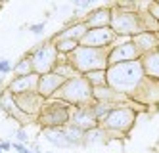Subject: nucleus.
I'll return each mask as SVG.
<instances>
[{"label": "nucleus", "instance_id": "9b49d317", "mask_svg": "<svg viewBox=\"0 0 159 153\" xmlns=\"http://www.w3.org/2000/svg\"><path fill=\"white\" fill-rule=\"evenodd\" d=\"M16 101H17L19 111L25 113L27 117H31V119H37L42 111V107H44V103H46V100H42L37 92L19 94V96H16Z\"/></svg>", "mask_w": 159, "mask_h": 153}, {"label": "nucleus", "instance_id": "412c9836", "mask_svg": "<svg viewBox=\"0 0 159 153\" xmlns=\"http://www.w3.org/2000/svg\"><path fill=\"white\" fill-rule=\"evenodd\" d=\"M12 73H14V77H27V75H33V73H35V71H33V63H31L29 54L23 56L21 60H17V63H14Z\"/></svg>", "mask_w": 159, "mask_h": 153}, {"label": "nucleus", "instance_id": "c9c22d12", "mask_svg": "<svg viewBox=\"0 0 159 153\" xmlns=\"http://www.w3.org/2000/svg\"><path fill=\"white\" fill-rule=\"evenodd\" d=\"M0 153H2V149H0Z\"/></svg>", "mask_w": 159, "mask_h": 153}, {"label": "nucleus", "instance_id": "4468645a", "mask_svg": "<svg viewBox=\"0 0 159 153\" xmlns=\"http://www.w3.org/2000/svg\"><path fill=\"white\" fill-rule=\"evenodd\" d=\"M39 75L33 73L27 77H14L10 80V84L6 90H10L14 96H19V94H29V92H39Z\"/></svg>", "mask_w": 159, "mask_h": 153}, {"label": "nucleus", "instance_id": "f3484780", "mask_svg": "<svg viewBox=\"0 0 159 153\" xmlns=\"http://www.w3.org/2000/svg\"><path fill=\"white\" fill-rule=\"evenodd\" d=\"M130 40L134 42V46L138 48V52H140L142 56L152 54V52L159 50V34H157V33H148V31H142V33L136 34V37H132Z\"/></svg>", "mask_w": 159, "mask_h": 153}, {"label": "nucleus", "instance_id": "9d476101", "mask_svg": "<svg viewBox=\"0 0 159 153\" xmlns=\"http://www.w3.org/2000/svg\"><path fill=\"white\" fill-rule=\"evenodd\" d=\"M69 124L75 126V128H79V130H83L86 134L90 130H94V128H98L100 121L96 119L92 105H84V107H77L75 111H71Z\"/></svg>", "mask_w": 159, "mask_h": 153}, {"label": "nucleus", "instance_id": "c756f323", "mask_svg": "<svg viewBox=\"0 0 159 153\" xmlns=\"http://www.w3.org/2000/svg\"><path fill=\"white\" fill-rule=\"evenodd\" d=\"M148 14L159 21V2H150L148 4Z\"/></svg>", "mask_w": 159, "mask_h": 153}, {"label": "nucleus", "instance_id": "f03ea898", "mask_svg": "<svg viewBox=\"0 0 159 153\" xmlns=\"http://www.w3.org/2000/svg\"><path fill=\"white\" fill-rule=\"evenodd\" d=\"M109 48H86V46H79V48L67 56V61H69L75 71L79 75H86L90 71H107L109 61Z\"/></svg>", "mask_w": 159, "mask_h": 153}, {"label": "nucleus", "instance_id": "6ab92c4d", "mask_svg": "<svg viewBox=\"0 0 159 153\" xmlns=\"http://www.w3.org/2000/svg\"><path fill=\"white\" fill-rule=\"evenodd\" d=\"M140 63H142V69H144L146 79L159 82V50L142 56L140 57Z\"/></svg>", "mask_w": 159, "mask_h": 153}, {"label": "nucleus", "instance_id": "423d86ee", "mask_svg": "<svg viewBox=\"0 0 159 153\" xmlns=\"http://www.w3.org/2000/svg\"><path fill=\"white\" fill-rule=\"evenodd\" d=\"M69 119H71L69 105L52 100L50 103H44L40 115L37 117V123H40V126L44 128V130H50V128H63V126H67L69 124Z\"/></svg>", "mask_w": 159, "mask_h": 153}, {"label": "nucleus", "instance_id": "dca6fc26", "mask_svg": "<svg viewBox=\"0 0 159 153\" xmlns=\"http://www.w3.org/2000/svg\"><path fill=\"white\" fill-rule=\"evenodd\" d=\"M111 14L113 10L111 6H102V8H94L90 14L83 19L86 23L88 29H102V27H111Z\"/></svg>", "mask_w": 159, "mask_h": 153}, {"label": "nucleus", "instance_id": "7ed1b4c3", "mask_svg": "<svg viewBox=\"0 0 159 153\" xmlns=\"http://www.w3.org/2000/svg\"><path fill=\"white\" fill-rule=\"evenodd\" d=\"M56 101H61L65 105H75V107H84V105L94 103V88L88 84V80L81 75L71 80H65V84L54 94Z\"/></svg>", "mask_w": 159, "mask_h": 153}, {"label": "nucleus", "instance_id": "2f4dec72", "mask_svg": "<svg viewBox=\"0 0 159 153\" xmlns=\"http://www.w3.org/2000/svg\"><path fill=\"white\" fill-rule=\"evenodd\" d=\"M29 31H31L33 34H40V33H44V21H42V23H33V25H29Z\"/></svg>", "mask_w": 159, "mask_h": 153}, {"label": "nucleus", "instance_id": "b1692460", "mask_svg": "<svg viewBox=\"0 0 159 153\" xmlns=\"http://www.w3.org/2000/svg\"><path fill=\"white\" fill-rule=\"evenodd\" d=\"M54 46H56V50H58L60 56H65L67 57V56H71L81 44H79L77 40H56Z\"/></svg>", "mask_w": 159, "mask_h": 153}, {"label": "nucleus", "instance_id": "39448f33", "mask_svg": "<svg viewBox=\"0 0 159 153\" xmlns=\"http://www.w3.org/2000/svg\"><path fill=\"white\" fill-rule=\"evenodd\" d=\"M136 123V111L130 105H119L113 109L104 121L100 123V126L106 132H117V134H129L132 130V126Z\"/></svg>", "mask_w": 159, "mask_h": 153}, {"label": "nucleus", "instance_id": "f704fd0d", "mask_svg": "<svg viewBox=\"0 0 159 153\" xmlns=\"http://www.w3.org/2000/svg\"><path fill=\"white\" fill-rule=\"evenodd\" d=\"M44 153H50V151H44Z\"/></svg>", "mask_w": 159, "mask_h": 153}, {"label": "nucleus", "instance_id": "cd10ccee", "mask_svg": "<svg viewBox=\"0 0 159 153\" xmlns=\"http://www.w3.org/2000/svg\"><path fill=\"white\" fill-rule=\"evenodd\" d=\"M14 136L17 138V142H19V144H27V142H29V134H27V130H25L23 126H21V128H17Z\"/></svg>", "mask_w": 159, "mask_h": 153}, {"label": "nucleus", "instance_id": "72a5a7b5", "mask_svg": "<svg viewBox=\"0 0 159 153\" xmlns=\"http://www.w3.org/2000/svg\"><path fill=\"white\" fill-rule=\"evenodd\" d=\"M0 149H2V153L12 151V142H0Z\"/></svg>", "mask_w": 159, "mask_h": 153}, {"label": "nucleus", "instance_id": "4be33fe9", "mask_svg": "<svg viewBox=\"0 0 159 153\" xmlns=\"http://www.w3.org/2000/svg\"><path fill=\"white\" fill-rule=\"evenodd\" d=\"M54 73H58L60 77H63L65 80H71V79H75V77H81L77 71H75V67L67 61V57L63 61H58V65H56V69H54Z\"/></svg>", "mask_w": 159, "mask_h": 153}, {"label": "nucleus", "instance_id": "393cba45", "mask_svg": "<svg viewBox=\"0 0 159 153\" xmlns=\"http://www.w3.org/2000/svg\"><path fill=\"white\" fill-rule=\"evenodd\" d=\"M86 80H88V84L92 86V88H98V86H106L107 84V77H106V71H90L86 75H83Z\"/></svg>", "mask_w": 159, "mask_h": 153}, {"label": "nucleus", "instance_id": "f8f14e48", "mask_svg": "<svg viewBox=\"0 0 159 153\" xmlns=\"http://www.w3.org/2000/svg\"><path fill=\"white\" fill-rule=\"evenodd\" d=\"M65 84V79L63 77H60L58 73H46V75H42L40 79H39V96L42 98V100H52L54 98V94L58 92L61 86Z\"/></svg>", "mask_w": 159, "mask_h": 153}, {"label": "nucleus", "instance_id": "473e14b6", "mask_svg": "<svg viewBox=\"0 0 159 153\" xmlns=\"http://www.w3.org/2000/svg\"><path fill=\"white\" fill-rule=\"evenodd\" d=\"M75 8H83V10H86V8H90V11H92V2H90V0H75Z\"/></svg>", "mask_w": 159, "mask_h": 153}, {"label": "nucleus", "instance_id": "6e6552de", "mask_svg": "<svg viewBox=\"0 0 159 153\" xmlns=\"http://www.w3.org/2000/svg\"><path fill=\"white\" fill-rule=\"evenodd\" d=\"M140 57H142V54L134 46V42L129 38V40H125V42H119V44H113L111 46V48H109V56H107V61H109V65H117V63L138 61Z\"/></svg>", "mask_w": 159, "mask_h": 153}, {"label": "nucleus", "instance_id": "2eb2a0df", "mask_svg": "<svg viewBox=\"0 0 159 153\" xmlns=\"http://www.w3.org/2000/svg\"><path fill=\"white\" fill-rule=\"evenodd\" d=\"M0 107H2L10 117H14L17 123H21V124H27L29 121H33L31 117H27L25 113L19 111L17 101H16V96L10 90H2V94H0Z\"/></svg>", "mask_w": 159, "mask_h": 153}, {"label": "nucleus", "instance_id": "1a4fd4ad", "mask_svg": "<svg viewBox=\"0 0 159 153\" xmlns=\"http://www.w3.org/2000/svg\"><path fill=\"white\" fill-rule=\"evenodd\" d=\"M115 40H117V34L113 33L111 27L88 29V33L81 40V46H86V48H111Z\"/></svg>", "mask_w": 159, "mask_h": 153}, {"label": "nucleus", "instance_id": "c85d7f7f", "mask_svg": "<svg viewBox=\"0 0 159 153\" xmlns=\"http://www.w3.org/2000/svg\"><path fill=\"white\" fill-rule=\"evenodd\" d=\"M12 149L16 153H35L31 147H27L25 144H19V142H12Z\"/></svg>", "mask_w": 159, "mask_h": 153}, {"label": "nucleus", "instance_id": "ddd939ff", "mask_svg": "<svg viewBox=\"0 0 159 153\" xmlns=\"http://www.w3.org/2000/svg\"><path fill=\"white\" fill-rule=\"evenodd\" d=\"M86 33H88V27H86V23L83 19H71L69 25H67L63 31L56 33L50 40L52 42H56V40H77L81 44V40H83V37Z\"/></svg>", "mask_w": 159, "mask_h": 153}, {"label": "nucleus", "instance_id": "a878e982", "mask_svg": "<svg viewBox=\"0 0 159 153\" xmlns=\"http://www.w3.org/2000/svg\"><path fill=\"white\" fill-rule=\"evenodd\" d=\"M92 109H94L96 119L102 123L113 109H115V107H113V105H109V103H98V101H94V103H92Z\"/></svg>", "mask_w": 159, "mask_h": 153}, {"label": "nucleus", "instance_id": "f257e3e1", "mask_svg": "<svg viewBox=\"0 0 159 153\" xmlns=\"http://www.w3.org/2000/svg\"><path fill=\"white\" fill-rule=\"evenodd\" d=\"M106 77H107V86L119 94H123V96H127V98H136L140 88L144 86V82L148 80L144 75L140 60L129 61V63L109 65L106 71Z\"/></svg>", "mask_w": 159, "mask_h": 153}, {"label": "nucleus", "instance_id": "20e7f679", "mask_svg": "<svg viewBox=\"0 0 159 153\" xmlns=\"http://www.w3.org/2000/svg\"><path fill=\"white\" fill-rule=\"evenodd\" d=\"M111 29L117 37H136L138 33H142V21L140 14L134 10H123L119 6H111Z\"/></svg>", "mask_w": 159, "mask_h": 153}, {"label": "nucleus", "instance_id": "bb28decb", "mask_svg": "<svg viewBox=\"0 0 159 153\" xmlns=\"http://www.w3.org/2000/svg\"><path fill=\"white\" fill-rule=\"evenodd\" d=\"M107 136V132L104 130L102 126L94 128V130H90L84 134V144H96V142H104V138Z\"/></svg>", "mask_w": 159, "mask_h": 153}, {"label": "nucleus", "instance_id": "a211bd4d", "mask_svg": "<svg viewBox=\"0 0 159 153\" xmlns=\"http://www.w3.org/2000/svg\"><path fill=\"white\" fill-rule=\"evenodd\" d=\"M125 100H127V96L115 92L113 88H109L107 84L94 88V101H98V103H109V105H113V107H119L121 101H125Z\"/></svg>", "mask_w": 159, "mask_h": 153}, {"label": "nucleus", "instance_id": "0eeeda50", "mask_svg": "<svg viewBox=\"0 0 159 153\" xmlns=\"http://www.w3.org/2000/svg\"><path fill=\"white\" fill-rule=\"evenodd\" d=\"M29 57H31V63H33V71H35L39 77L46 75V73H52L56 69V65H58V61H60V54L56 50L52 40L42 42L39 48H35L29 54Z\"/></svg>", "mask_w": 159, "mask_h": 153}, {"label": "nucleus", "instance_id": "5701e85b", "mask_svg": "<svg viewBox=\"0 0 159 153\" xmlns=\"http://www.w3.org/2000/svg\"><path fill=\"white\" fill-rule=\"evenodd\" d=\"M63 130H65V136H67V140H69L71 147H73V146L84 144V132H83V130H79V128H75V126H71V124L63 126Z\"/></svg>", "mask_w": 159, "mask_h": 153}, {"label": "nucleus", "instance_id": "aec40b11", "mask_svg": "<svg viewBox=\"0 0 159 153\" xmlns=\"http://www.w3.org/2000/svg\"><path fill=\"white\" fill-rule=\"evenodd\" d=\"M44 140L54 144V146H58V147H71L63 128H50V130H44Z\"/></svg>", "mask_w": 159, "mask_h": 153}, {"label": "nucleus", "instance_id": "7c9ffc66", "mask_svg": "<svg viewBox=\"0 0 159 153\" xmlns=\"http://www.w3.org/2000/svg\"><path fill=\"white\" fill-rule=\"evenodd\" d=\"M12 63H10V60H0V75H8L12 73Z\"/></svg>", "mask_w": 159, "mask_h": 153}]
</instances>
